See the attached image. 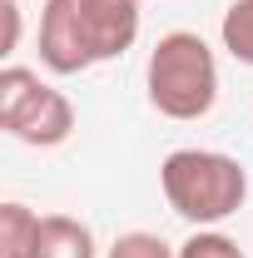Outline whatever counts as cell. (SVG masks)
Returning a JSON list of instances; mask_svg holds the SVG:
<instances>
[{"label": "cell", "mask_w": 253, "mask_h": 258, "mask_svg": "<svg viewBox=\"0 0 253 258\" xmlns=\"http://www.w3.org/2000/svg\"><path fill=\"white\" fill-rule=\"evenodd\" d=\"M139 40V0H45L35 50L50 75L119 60Z\"/></svg>", "instance_id": "1"}, {"label": "cell", "mask_w": 253, "mask_h": 258, "mask_svg": "<svg viewBox=\"0 0 253 258\" xmlns=\"http://www.w3.org/2000/svg\"><path fill=\"white\" fill-rule=\"evenodd\" d=\"M159 189L169 209L194 228H219L248 199V169L219 149H174L159 164Z\"/></svg>", "instance_id": "2"}, {"label": "cell", "mask_w": 253, "mask_h": 258, "mask_svg": "<svg viewBox=\"0 0 253 258\" xmlns=\"http://www.w3.org/2000/svg\"><path fill=\"white\" fill-rule=\"evenodd\" d=\"M144 90L164 119H204L219 104V60L209 50V40L194 30H169L159 35L144 64Z\"/></svg>", "instance_id": "3"}, {"label": "cell", "mask_w": 253, "mask_h": 258, "mask_svg": "<svg viewBox=\"0 0 253 258\" xmlns=\"http://www.w3.org/2000/svg\"><path fill=\"white\" fill-rule=\"evenodd\" d=\"M0 129L30 149H55L75 134V104L25 64L0 70Z\"/></svg>", "instance_id": "4"}, {"label": "cell", "mask_w": 253, "mask_h": 258, "mask_svg": "<svg viewBox=\"0 0 253 258\" xmlns=\"http://www.w3.org/2000/svg\"><path fill=\"white\" fill-rule=\"evenodd\" d=\"M35 258H95V233H90V224H80L70 214H45Z\"/></svg>", "instance_id": "5"}, {"label": "cell", "mask_w": 253, "mask_h": 258, "mask_svg": "<svg viewBox=\"0 0 253 258\" xmlns=\"http://www.w3.org/2000/svg\"><path fill=\"white\" fill-rule=\"evenodd\" d=\"M40 214L25 209L20 199H5L0 204V258H35V243H40Z\"/></svg>", "instance_id": "6"}, {"label": "cell", "mask_w": 253, "mask_h": 258, "mask_svg": "<svg viewBox=\"0 0 253 258\" xmlns=\"http://www.w3.org/2000/svg\"><path fill=\"white\" fill-rule=\"evenodd\" d=\"M219 40L238 64H253V0H233L219 20Z\"/></svg>", "instance_id": "7"}, {"label": "cell", "mask_w": 253, "mask_h": 258, "mask_svg": "<svg viewBox=\"0 0 253 258\" xmlns=\"http://www.w3.org/2000/svg\"><path fill=\"white\" fill-rule=\"evenodd\" d=\"M179 258H248V253L238 248V238H228L219 228H194L179 243Z\"/></svg>", "instance_id": "8"}, {"label": "cell", "mask_w": 253, "mask_h": 258, "mask_svg": "<svg viewBox=\"0 0 253 258\" xmlns=\"http://www.w3.org/2000/svg\"><path fill=\"white\" fill-rule=\"evenodd\" d=\"M109 258H179V248H169L159 233L134 228V233H119V238L109 243Z\"/></svg>", "instance_id": "9"}, {"label": "cell", "mask_w": 253, "mask_h": 258, "mask_svg": "<svg viewBox=\"0 0 253 258\" xmlns=\"http://www.w3.org/2000/svg\"><path fill=\"white\" fill-rule=\"evenodd\" d=\"M20 45V0H5V55Z\"/></svg>", "instance_id": "10"}]
</instances>
